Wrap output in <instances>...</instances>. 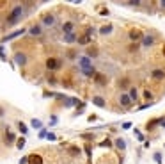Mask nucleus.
<instances>
[{
	"label": "nucleus",
	"mask_w": 165,
	"mask_h": 164,
	"mask_svg": "<svg viewBox=\"0 0 165 164\" xmlns=\"http://www.w3.org/2000/svg\"><path fill=\"white\" fill-rule=\"evenodd\" d=\"M25 7L21 6V4H16V6H12L11 7V11H9V14L5 16V25L7 27H12V25H18L23 18H25ZM5 27V29H7Z\"/></svg>",
	"instance_id": "1"
},
{
	"label": "nucleus",
	"mask_w": 165,
	"mask_h": 164,
	"mask_svg": "<svg viewBox=\"0 0 165 164\" xmlns=\"http://www.w3.org/2000/svg\"><path fill=\"white\" fill-rule=\"evenodd\" d=\"M44 66H46V70H50V72H59V70H62V66H64V61L59 59V57H48V59L44 61Z\"/></svg>",
	"instance_id": "2"
},
{
	"label": "nucleus",
	"mask_w": 165,
	"mask_h": 164,
	"mask_svg": "<svg viewBox=\"0 0 165 164\" xmlns=\"http://www.w3.org/2000/svg\"><path fill=\"white\" fill-rule=\"evenodd\" d=\"M55 23H57V16L53 14V13H44V14H41V25L43 29L46 27V29H52V27H55Z\"/></svg>",
	"instance_id": "3"
},
{
	"label": "nucleus",
	"mask_w": 165,
	"mask_h": 164,
	"mask_svg": "<svg viewBox=\"0 0 165 164\" xmlns=\"http://www.w3.org/2000/svg\"><path fill=\"white\" fill-rule=\"evenodd\" d=\"M27 32V29L23 27V29H18V31H12V32H9L7 36H4V38H0V45H4L5 41H11V39H16V38H20V36H23Z\"/></svg>",
	"instance_id": "4"
},
{
	"label": "nucleus",
	"mask_w": 165,
	"mask_h": 164,
	"mask_svg": "<svg viewBox=\"0 0 165 164\" xmlns=\"http://www.w3.org/2000/svg\"><path fill=\"white\" fill-rule=\"evenodd\" d=\"M14 62L20 66V68H23V66H27V62H29V55L25 54V52H14Z\"/></svg>",
	"instance_id": "5"
},
{
	"label": "nucleus",
	"mask_w": 165,
	"mask_h": 164,
	"mask_svg": "<svg viewBox=\"0 0 165 164\" xmlns=\"http://www.w3.org/2000/svg\"><path fill=\"white\" fill-rule=\"evenodd\" d=\"M155 43H156V36L153 34V32H147V34H144V36H142V39H140V45H142V47H146V48L153 47Z\"/></svg>",
	"instance_id": "6"
},
{
	"label": "nucleus",
	"mask_w": 165,
	"mask_h": 164,
	"mask_svg": "<svg viewBox=\"0 0 165 164\" xmlns=\"http://www.w3.org/2000/svg\"><path fill=\"white\" fill-rule=\"evenodd\" d=\"M93 80H94V84H96L98 88H105V86L108 84V77L103 75L101 72H96L94 73V77H93Z\"/></svg>",
	"instance_id": "7"
},
{
	"label": "nucleus",
	"mask_w": 165,
	"mask_h": 164,
	"mask_svg": "<svg viewBox=\"0 0 165 164\" xmlns=\"http://www.w3.org/2000/svg\"><path fill=\"white\" fill-rule=\"evenodd\" d=\"M4 143L7 144V146H11V144L16 143V136H14V132H11L9 127L4 129Z\"/></svg>",
	"instance_id": "8"
},
{
	"label": "nucleus",
	"mask_w": 165,
	"mask_h": 164,
	"mask_svg": "<svg viewBox=\"0 0 165 164\" xmlns=\"http://www.w3.org/2000/svg\"><path fill=\"white\" fill-rule=\"evenodd\" d=\"M142 36H144V34L139 31L137 27H133V29H130V31H128V38H130V41H132V43H140Z\"/></svg>",
	"instance_id": "9"
},
{
	"label": "nucleus",
	"mask_w": 165,
	"mask_h": 164,
	"mask_svg": "<svg viewBox=\"0 0 165 164\" xmlns=\"http://www.w3.org/2000/svg\"><path fill=\"white\" fill-rule=\"evenodd\" d=\"M151 79L156 82L165 80V70L163 68H153V70H151Z\"/></svg>",
	"instance_id": "10"
},
{
	"label": "nucleus",
	"mask_w": 165,
	"mask_h": 164,
	"mask_svg": "<svg viewBox=\"0 0 165 164\" xmlns=\"http://www.w3.org/2000/svg\"><path fill=\"white\" fill-rule=\"evenodd\" d=\"M119 105L123 107V109H132V100H130V96H128V93H121L119 95Z\"/></svg>",
	"instance_id": "11"
},
{
	"label": "nucleus",
	"mask_w": 165,
	"mask_h": 164,
	"mask_svg": "<svg viewBox=\"0 0 165 164\" xmlns=\"http://www.w3.org/2000/svg\"><path fill=\"white\" fill-rule=\"evenodd\" d=\"M76 43L82 45V47H89V45L93 43V38L87 36V34H80V36H76Z\"/></svg>",
	"instance_id": "12"
},
{
	"label": "nucleus",
	"mask_w": 165,
	"mask_h": 164,
	"mask_svg": "<svg viewBox=\"0 0 165 164\" xmlns=\"http://www.w3.org/2000/svg\"><path fill=\"white\" fill-rule=\"evenodd\" d=\"M80 100L78 98H75V96H64L62 98V105L64 107H75V105H78Z\"/></svg>",
	"instance_id": "13"
},
{
	"label": "nucleus",
	"mask_w": 165,
	"mask_h": 164,
	"mask_svg": "<svg viewBox=\"0 0 165 164\" xmlns=\"http://www.w3.org/2000/svg\"><path fill=\"white\" fill-rule=\"evenodd\" d=\"M100 55V50H98V47H94V45H89L87 47V52H85V57H89V59H96Z\"/></svg>",
	"instance_id": "14"
},
{
	"label": "nucleus",
	"mask_w": 165,
	"mask_h": 164,
	"mask_svg": "<svg viewBox=\"0 0 165 164\" xmlns=\"http://www.w3.org/2000/svg\"><path fill=\"white\" fill-rule=\"evenodd\" d=\"M93 103L96 107H100V109H105V107H107V100H105L103 96H100V95H94L93 96Z\"/></svg>",
	"instance_id": "15"
},
{
	"label": "nucleus",
	"mask_w": 165,
	"mask_h": 164,
	"mask_svg": "<svg viewBox=\"0 0 165 164\" xmlns=\"http://www.w3.org/2000/svg\"><path fill=\"white\" fill-rule=\"evenodd\" d=\"M98 32L101 34V36H110L114 32V25L112 23H107V25H101L100 29H98Z\"/></svg>",
	"instance_id": "16"
},
{
	"label": "nucleus",
	"mask_w": 165,
	"mask_h": 164,
	"mask_svg": "<svg viewBox=\"0 0 165 164\" xmlns=\"http://www.w3.org/2000/svg\"><path fill=\"white\" fill-rule=\"evenodd\" d=\"M27 157H29V162L27 164H44L43 155H39V154H30V155H27Z\"/></svg>",
	"instance_id": "17"
},
{
	"label": "nucleus",
	"mask_w": 165,
	"mask_h": 164,
	"mask_svg": "<svg viewBox=\"0 0 165 164\" xmlns=\"http://www.w3.org/2000/svg\"><path fill=\"white\" fill-rule=\"evenodd\" d=\"M27 32H29L30 36H41V34H43V27L39 25V23H34L30 29H27Z\"/></svg>",
	"instance_id": "18"
},
{
	"label": "nucleus",
	"mask_w": 165,
	"mask_h": 164,
	"mask_svg": "<svg viewBox=\"0 0 165 164\" xmlns=\"http://www.w3.org/2000/svg\"><path fill=\"white\" fill-rule=\"evenodd\" d=\"M128 96H130L132 103H135V102H139V100H140V96H139V91H137V88H135V86H132V88L128 89Z\"/></svg>",
	"instance_id": "19"
},
{
	"label": "nucleus",
	"mask_w": 165,
	"mask_h": 164,
	"mask_svg": "<svg viewBox=\"0 0 165 164\" xmlns=\"http://www.w3.org/2000/svg\"><path fill=\"white\" fill-rule=\"evenodd\" d=\"M78 64H80V70H85V68L93 66V62H91V59H89V57H85V55H82V57H78Z\"/></svg>",
	"instance_id": "20"
},
{
	"label": "nucleus",
	"mask_w": 165,
	"mask_h": 164,
	"mask_svg": "<svg viewBox=\"0 0 165 164\" xmlns=\"http://www.w3.org/2000/svg\"><path fill=\"white\" fill-rule=\"evenodd\" d=\"M117 86H119L124 93V89H130V88H132V80H130L128 77H123V79H119V84H117Z\"/></svg>",
	"instance_id": "21"
},
{
	"label": "nucleus",
	"mask_w": 165,
	"mask_h": 164,
	"mask_svg": "<svg viewBox=\"0 0 165 164\" xmlns=\"http://www.w3.org/2000/svg\"><path fill=\"white\" fill-rule=\"evenodd\" d=\"M62 32H64V34L75 32V23H73V21H64V23H62Z\"/></svg>",
	"instance_id": "22"
},
{
	"label": "nucleus",
	"mask_w": 165,
	"mask_h": 164,
	"mask_svg": "<svg viewBox=\"0 0 165 164\" xmlns=\"http://www.w3.org/2000/svg\"><path fill=\"white\" fill-rule=\"evenodd\" d=\"M114 146H115L117 150L124 152V150H126V139H123V137H117V139L114 141Z\"/></svg>",
	"instance_id": "23"
},
{
	"label": "nucleus",
	"mask_w": 165,
	"mask_h": 164,
	"mask_svg": "<svg viewBox=\"0 0 165 164\" xmlns=\"http://www.w3.org/2000/svg\"><path fill=\"white\" fill-rule=\"evenodd\" d=\"M62 41L68 43V45H73V43H76V34H75V32H71V34H64V36H62Z\"/></svg>",
	"instance_id": "24"
},
{
	"label": "nucleus",
	"mask_w": 165,
	"mask_h": 164,
	"mask_svg": "<svg viewBox=\"0 0 165 164\" xmlns=\"http://www.w3.org/2000/svg\"><path fill=\"white\" fill-rule=\"evenodd\" d=\"M80 72H82L83 77H89V79H93L94 73H96V68H94V64H93V66H89V68H85V70H80Z\"/></svg>",
	"instance_id": "25"
},
{
	"label": "nucleus",
	"mask_w": 165,
	"mask_h": 164,
	"mask_svg": "<svg viewBox=\"0 0 165 164\" xmlns=\"http://www.w3.org/2000/svg\"><path fill=\"white\" fill-rule=\"evenodd\" d=\"M160 120H162V118H155V120H149V121H147V125H146V130H153L156 125H160Z\"/></svg>",
	"instance_id": "26"
},
{
	"label": "nucleus",
	"mask_w": 165,
	"mask_h": 164,
	"mask_svg": "<svg viewBox=\"0 0 165 164\" xmlns=\"http://www.w3.org/2000/svg\"><path fill=\"white\" fill-rule=\"evenodd\" d=\"M68 154L73 155V157H78V155L82 154V150L78 146H68Z\"/></svg>",
	"instance_id": "27"
},
{
	"label": "nucleus",
	"mask_w": 165,
	"mask_h": 164,
	"mask_svg": "<svg viewBox=\"0 0 165 164\" xmlns=\"http://www.w3.org/2000/svg\"><path fill=\"white\" fill-rule=\"evenodd\" d=\"M30 127H32V129H36V130H41V129H43V121H41V120H37V118H32Z\"/></svg>",
	"instance_id": "28"
},
{
	"label": "nucleus",
	"mask_w": 165,
	"mask_h": 164,
	"mask_svg": "<svg viewBox=\"0 0 165 164\" xmlns=\"http://www.w3.org/2000/svg\"><path fill=\"white\" fill-rule=\"evenodd\" d=\"M142 96H144V100H146L147 103H153V98H155V95L149 91V89H146V91L142 93Z\"/></svg>",
	"instance_id": "29"
},
{
	"label": "nucleus",
	"mask_w": 165,
	"mask_h": 164,
	"mask_svg": "<svg viewBox=\"0 0 165 164\" xmlns=\"http://www.w3.org/2000/svg\"><path fill=\"white\" fill-rule=\"evenodd\" d=\"M18 130H20L23 136H27V132H29V127H27L23 121H18Z\"/></svg>",
	"instance_id": "30"
},
{
	"label": "nucleus",
	"mask_w": 165,
	"mask_h": 164,
	"mask_svg": "<svg viewBox=\"0 0 165 164\" xmlns=\"http://www.w3.org/2000/svg\"><path fill=\"white\" fill-rule=\"evenodd\" d=\"M121 6H128V7H140L142 6V2H121Z\"/></svg>",
	"instance_id": "31"
},
{
	"label": "nucleus",
	"mask_w": 165,
	"mask_h": 164,
	"mask_svg": "<svg viewBox=\"0 0 165 164\" xmlns=\"http://www.w3.org/2000/svg\"><path fill=\"white\" fill-rule=\"evenodd\" d=\"M23 146H25V136H21V137L16 139V148H18V150H23Z\"/></svg>",
	"instance_id": "32"
},
{
	"label": "nucleus",
	"mask_w": 165,
	"mask_h": 164,
	"mask_svg": "<svg viewBox=\"0 0 165 164\" xmlns=\"http://www.w3.org/2000/svg\"><path fill=\"white\" fill-rule=\"evenodd\" d=\"M96 32H98V31L94 29L93 25H89V27H85V31H83V34H87V36H91V38H93V36L96 34Z\"/></svg>",
	"instance_id": "33"
},
{
	"label": "nucleus",
	"mask_w": 165,
	"mask_h": 164,
	"mask_svg": "<svg viewBox=\"0 0 165 164\" xmlns=\"http://www.w3.org/2000/svg\"><path fill=\"white\" fill-rule=\"evenodd\" d=\"M98 146H101V148L108 146V148H110V146H114V143H112V139H108V137H107V139H103V141H101V143L98 144Z\"/></svg>",
	"instance_id": "34"
},
{
	"label": "nucleus",
	"mask_w": 165,
	"mask_h": 164,
	"mask_svg": "<svg viewBox=\"0 0 165 164\" xmlns=\"http://www.w3.org/2000/svg\"><path fill=\"white\" fill-rule=\"evenodd\" d=\"M153 159H155L156 164H163V159H162V154H160V152H155V154H153Z\"/></svg>",
	"instance_id": "35"
},
{
	"label": "nucleus",
	"mask_w": 165,
	"mask_h": 164,
	"mask_svg": "<svg viewBox=\"0 0 165 164\" xmlns=\"http://www.w3.org/2000/svg\"><path fill=\"white\" fill-rule=\"evenodd\" d=\"M139 47H140V43H132V45L128 47V52H130V54H133V52L139 50Z\"/></svg>",
	"instance_id": "36"
},
{
	"label": "nucleus",
	"mask_w": 165,
	"mask_h": 164,
	"mask_svg": "<svg viewBox=\"0 0 165 164\" xmlns=\"http://www.w3.org/2000/svg\"><path fill=\"white\" fill-rule=\"evenodd\" d=\"M83 150H85V154H87L89 159L93 157V148H91V144H85V146H83Z\"/></svg>",
	"instance_id": "37"
},
{
	"label": "nucleus",
	"mask_w": 165,
	"mask_h": 164,
	"mask_svg": "<svg viewBox=\"0 0 165 164\" xmlns=\"http://www.w3.org/2000/svg\"><path fill=\"white\" fill-rule=\"evenodd\" d=\"M66 55H68V59H69V61H73V59H76V55H78V54H76L75 50H69Z\"/></svg>",
	"instance_id": "38"
},
{
	"label": "nucleus",
	"mask_w": 165,
	"mask_h": 164,
	"mask_svg": "<svg viewBox=\"0 0 165 164\" xmlns=\"http://www.w3.org/2000/svg\"><path fill=\"white\" fill-rule=\"evenodd\" d=\"M0 59H2V61H7V57H5V48H4V45H0Z\"/></svg>",
	"instance_id": "39"
},
{
	"label": "nucleus",
	"mask_w": 165,
	"mask_h": 164,
	"mask_svg": "<svg viewBox=\"0 0 165 164\" xmlns=\"http://www.w3.org/2000/svg\"><path fill=\"white\" fill-rule=\"evenodd\" d=\"M48 84H50V86H57V84H59V80H57L53 75H50V77H48Z\"/></svg>",
	"instance_id": "40"
},
{
	"label": "nucleus",
	"mask_w": 165,
	"mask_h": 164,
	"mask_svg": "<svg viewBox=\"0 0 165 164\" xmlns=\"http://www.w3.org/2000/svg\"><path fill=\"white\" fill-rule=\"evenodd\" d=\"M135 137H137L139 141H144V134L140 132V130H137V129H135Z\"/></svg>",
	"instance_id": "41"
},
{
	"label": "nucleus",
	"mask_w": 165,
	"mask_h": 164,
	"mask_svg": "<svg viewBox=\"0 0 165 164\" xmlns=\"http://www.w3.org/2000/svg\"><path fill=\"white\" fill-rule=\"evenodd\" d=\"M46 139H48V141H55V139H57V136H55L53 132H48V134H46Z\"/></svg>",
	"instance_id": "42"
},
{
	"label": "nucleus",
	"mask_w": 165,
	"mask_h": 164,
	"mask_svg": "<svg viewBox=\"0 0 165 164\" xmlns=\"http://www.w3.org/2000/svg\"><path fill=\"white\" fill-rule=\"evenodd\" d=\"M46 134H48V132H46V129L43 127L41 130H39V139H44V137H46Z\"/></svg>",
	"instance_id": "43"
},
{
	"label": "nucleus",
	"mask_w": 165,
	"mask_h": 164,
	"mask_svg": "<svg viewBox=\"0 0 165 164\" xmlns=\"http://www.w3.org/2000/svg\"><path fill=\"white\" fill-rule=\"evenodd\" d=\"M130 129H132V123H130V121H124L123 123V130H130Z\"/></svg>",
	"instance_id": "44"
},
{
	"label": "nucleus",
	"mask_w": 165,
	"mask_h": 164,
	"mask_svg": "<svg viewBox=\"0 0 165 164\" xmlns=\"http://www.w3.org/2000/svg\"><path fill=\"white\" fill-rule=\"evenodd\" d=\"M100 14H101V16H108V14H110V11L107 9V7H103V9L100 11Z\"/></svg>",
	"instance_id": "45"
},
{
	"label": "nucleus",
	"mask_w": 165,
	"mask_h": 164,
	"mask_svg": "<svg viewBox=\"0 0 165 164\" xmlns=\"http://www.w3.org/2000/svg\"><path fill=\"white\" fill-rule=\"evenodd\" d=\"M147 107H151V103H142V105H139L137 109H139V111H144V109H147Z\"/></svg>",
	"instance_id": "46"
},
{
	"label": "nucleus",
	"mask_w": 165,
	"mask_h": 164,
	"mask_svg": "<svg viewBox=\"0 0 165 164\" xmlns=\"http://www.w3.org/2000/svg\"><path fill=\"white\" fill-rule=\"evenodd\" d=\"M82 137H83V139H94L93 134H82Z\"/></svg>",
	"instance_id": "47"
},
{
	"label": "nucleus",
	"mask_w": 165,
	"mask_h": 164,
	"mask_svg": "<svg viewBox=\"0 0 165 164\" xmlns=\"http://www.w3.org/2000/svg\"><path fill=\"white\" fill-rule=\"evenodd\" d=\"M87 120H89V121L93 123V121H96V120H98V116H96V114H91V116H89Z\"/></svg>",
	"instance_id": "48"
},
{
	"label": "nucleus",
	"mask_w": 165,
	"mask_h": 164,
	"mask_svg": "<svg viewBox=\"0 0 165 164\" xmlns=\"http://www.w3.org/2000/svg\"><path fill=\"white\" fill-rule=\"evenodd\" d=\"M55 123H57V116L53 114L52 118H50V125H55Z\"/></svg>",
	"instance_id": "49"
},
{
	"label": "nucleus",
	"mask_w": 165,
	"mask_h": 164,
	"mask_svg": "<svg viewBox=\"0 0 165 164\" xmlns=\"http://www.w3.org/2000/svg\"><path fill=\"white\" fill-rule=\"evenodd\" d=\"M29 162V157H21L20 159V164H27Z\"/></svg>",
	"instance_id": "50"
},
{
	"label": "nucleus",
	"mask_w": 165,
	"mask_h": 164,
	"mask_svg": "<svg viewBox=\"0 0 165 164\" xmlns=\"http://www.w3.org/2000/svg\"><path fill=\"white\" fill-rule=\"evenodd\" d=\"M4 116H5V109L0 105V118H4Z\"/></svg>",
	"instance_id": "51"
},
{
	"label": "nucleus",
	"mask_w": 165,
	"mask_h": 164,
	"mask_svg": "<svg viewBox=\"0 0 165 164\" xmlns=\"http://www.w3.org/2000/svg\"><path fill=\"white\" fill-rule=\"evenodd\" d=\"M158 6H160V7H162V9L165 11V0H162V2H158Z\"/></svg>",
	"instance_id": "52"
},
{
	"label": "nucleus",
	"mask_w": 165,
	"mask_h": 164,
	"mask_svg": "<svg viewBox=\"0 0 165 164\" xmlns=\"http://www.w3.org/2000/svg\"><path fill=\"white\" fill-rule=\"evenodd\" d=\"M163 55H165V45H163Z\"/></svg>",
	"instance_id": "53"
},
{
	"label": "nucleus",
	"mask_w": 165,
	"mask_h": 164,
	"mask_svg": "<svg viewBox=\"0 0 165 164\" xmlns=\"http://www.w3.org/2000/svg\"><path fill=\"white\" fill-rule=\"evenodd\" d=\"M0 31H2V27H0Z\"/></svg>",
	"instance_id": "54"
}]
</instances>
